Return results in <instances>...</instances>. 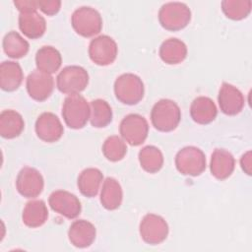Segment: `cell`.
Instances as JSON below:
<instances>
[{
    "label": "cell",
    "mask_w": 252,
    "mask_h": 252,
    "mask_svg": "<svg viewBox=\"0 0 252 252\" xmlns=\"http://www.w3.org/2000/svg\"><path fill=\"white\" fill-rule=\"evenodd\" d=\"M181 119L179 106L170 99H160L151 111V120L154 127L160 132L174 130Z\"/></svg>",
    "instance_id": "6da1fadb"
},
{
    "label": "cell",
    "mask_w": 252,
    "mask_h": 252,
    "mask_svg": "<svg viewBox=\"0 0 252 252\" xmlns=\"http://www.w3.org/2000/svg\"><path fill=\"white\" fill-rule=\"evenodd\" d=\"M91 115V107L81 94L68 95L62 107V116L66 125L72 129L83 128Z\"/></svg>",
    "instance_id": "7a4b0ae2"
},
{
    "label": "cell",
    "mask_w": 252,
    "mask_h": 252,
    "mask_svg": "<svg viewBox=\"0 0 252 252\" xmlns=\"http://www.w3.org/2000/svg\"><path fill=\"white\" fill-rule=\"evenodd\" d=\"M191 12L184 3L169 2L161 6L158 12V21L161 27L167 31H179L190 22Z\"/></svg>",
    "instance_id": "3957f363"
},
{
    "label": "cell",
    "mask_w": 252,
    "mask_h": 252,
    "mask_svg": "<svg viewBox=\"0 0 252 252\" xmlns=\"http://www.w3.org/2000/svg\"><path fill=\"white\" fill-rule=\"evenodd\" d=\"M114 93L119 101L133 105L143 98L144 84L137 75L126 73L116 79L114 83Z\"/></svg>",
    "instance_id": "277c9868"
},
{
    "label": "cell",
    "mask_w": 252,
    "mask_h": 252,
    "mask_svg": "<svg viewBox=\"0 0 252 252\" xmlns=\"http://www.w3.org/2000/svg\"><path fill=\"white\" fill-rule=\"evenodd\" d=\"M72 27L75 32L84 36L91 37L100 32L102 19L100 14L92 7H81L72 15Z\"/></svg>",
    "instance_id": "5b68a950"
},
{
    "label": "cell",
    "mask_w": 252,
    "mask_h": 252,
    "mask_svg": "<svg viewBox=\"0 0 252 252\" xmlns=\"http://www.w3.org/2000/svg\"><path fill=\"white\" fill-rule=\"evenodd\" d=\"M89 84L88 72L80 66H67L57 76L58 90L66 94H77Z\"/></svg>",
    "instance_id": "8992f818"
},
{
    "label": "cell",
    "mask_w": 252,
    "mask_h": 252,
    "mask_svg": "<svg viewBox=\"0 0 252 252\" xmlns=\"http://www.w3.org/2000/svg\"><path fill=\"white\" fill-rule=\"evenodd\" d=\"M177 170L190 176H198L206 169L205 154L196 147L189 146L181 149L175 157Z\"/></svg>",
    "instance_id": "52a82bcc"
},
{
    "label": "cell",
    "mask_w": 252,
    "mask_h": 252,
    "mask_svg": "<svg viewBox=\"0 0 252 252\" xmlns=\"http://www.w3.org/2000/svg\"><path fill=\"white\" fill-rule=\"evenodd\" d=\"M120 134L131 146H139L145 142L149 133L147 120L139 114H129L120 123Z\"/></svg>",
    "instance_id": "ba28073f"
},
{
    "label": "cell",
    "mask_w": 252,
    "mask_h": 252,
    "mask_svg": "<svg viewBox=\"0 0 252 252\" xmlns=\"http://www.w3.org/2000/svg\"><path fill=\"white\" fill-rule=\"evenodd\" d=\"M140 234L146 243L159 244L167 237L168 225L160 216L148 214L140 223Z\"/></svg>",
    "instance_id": "9c48e42d"
},
{
    "label": "cell",
    "mask_w": 252,
    "mask_h": 252,
    "mask_svg": "<svg viewBox=\"0 0 252 252\" xmlns=\"http://www.w3.org/2000/svg\"><path fill=\"white\" fill-rule=\"evenodd\" d=\"M117 52L116 42L108 35H99L94 38L89 46L91 60L100 66L109 65L114 62Z\"/></svg>",
    "instance_id": "30bf717a"
},
{
    "label": "cell",
    "mask_w": 252,
    "mask_h": 252,
    "mask_svg": "<svg viewBox=\"0 0 252 252\" xmlns=\"http://www.w3.org/2000/svg\"><path fill=\"white\" fill-rule=\"evenodd\" d=\"M43 178L40 172L33 167H24L16 179L18 192L26 198H35L43 190Z\"/></svg>",
    "instance_id": "8fae6325"
},
{
    "label": "cell",
    "mask_w": 252,
    "mask_h": 252,
    "mask_svg": "<svg viewBox=\"0 0 252 252\" xmlns=\"http://www.w3.org/2000/svg\"><path fill=\"white\" fill-rule=\"evenodd\" d=\"M49 206L56 213L68 218L75 219L81 213V203L72 193L65 190H56L48 199Z\"/></svg>",
    "instance_id": "7c38bea8"
},
{
    "label": "cell",
    "mask_w": 252,
    "mask_h": 252,
    "mask_svg": "<svg viewBox=\"0 0 252 252\" xmlns=\"http://www.w3.org/2000/svg\"><path fill=\"white\" fill-rule=\"evenodd\" d=\"M54 88L53 78L50 74L40 70H34L27 79V91L32 98L43 101L50 96Z\"/></svg>",
    "instance_id": "4fadbf2b"
},
{
    "label": "cell",
    "mask_w": 252,
    "mask_h": 252,
    "mask_svg": "<svg viewBox=\"0 0 252 252\" xmlns=\"http://www.w3.org/2000/svg\"><path fill=\"white\" fill-rule=\"evenodd\" d=\"M63 132L64 129L59 118L51 112L40 114L35 122V133L44 142L53 143L58 141L62 137Z\"/></svg>",
    "instance_id": "5bb4252c"
},
{
    "label": "cell",
    "mask_w": 252,
    "mask_h": 252,
    "mask_svg": "<svg viewBox=\"0 0 252 252\" xmlns=\"http://www.w3.org/2000/svg\"><path fill=\"white\" fill-rule=\"evenodd\" d=\"M219 104L224 114L236 115L244 106V97L241 92L234 86L222 83L219 93Z\"/></svg>",
    "instance_id": "9a60e30c"
},
{
    "label": "cell",
    "mask_w": 252,
    "mask_h": 252,
    "mask_svg": "<svg viewBox=\"0 0 252 252\" xmlns=\"http://www.w3.org/2000/svg\"><path fill=\"white\" fill-rule=\"evenodd\" d=\"M94 225L85 220H75L68 231L70 242L79 248L89 247L95 239Z\"/></svg>",
    "instance_id": "2e32d148"
},
{
    "label": "cell",
    "mask_w": 252,
    "mask_h": 252,
    "mask_svg": "<svg viewBox=\"0 0 252 252\" xmlns=\"http://www.w3.org/2000/svg\"><path fill=\"white\" fill-rule=\"evenodd\" d=\"M234 164L232 155L223 149H216L212 154L210 168L217 179L223 180L229 177L234 169Z\"/></svg>",
    "instance_id": "e0dca14e"
},
{
    "label": "cell",
    "mask_w": 252,
    "mask_h": 252,
    "mask_svg": "<svg viewBox=\"0 0 252 252\" xmlns=\"http://www.w3.org/2000/svg\"><path fill=\"white\" fill-rule=\"evenodd\" d=\"M19 28L27 37L35 39L45 32L46 23L44 18L36 11L21 13L19 16Z\"/></svg>",
    "instance_id": "ac0fdd59"
},
{
    "label": "cell",
    "mask_w": 252,
    "mask_h": 252,
    "mask_svg": "<svg viewBox=\"0 0 252 252\" xmlns=\"http://www.w3.org/2000/svg\"><path fill=\"white\" fill-rule=\"evenodd\" d=\"M24 74L19 63L4 61L0 66V87L3 91H16L22 84Z\"/></svg>",
    "instance_id": "d6986e66"
},
{
    "label": "cell",
    "mask_w": 252,
    "mask_h": 252,
    "mask_svg": "<svg viewBox=\"0 0 252 252\" xmlns=\"http://www.w3.org/2000/svg\"><path fill=\"white\" fill-rule=\"evenodd\" d=\"M218 110L214 101L207 96L195 98L190 107V115L198 124H209L215 120Z\"/></svg>",
    "instance_id": "ffe728a7"
},
{
    "label": "cell",
    "mask_w": 252,
    "mask_h": 252,
    "mask_svg": "<svg viewBox=\"0 0 252 252\" xmlns=\"http://www.w3.org/2000/svg\"><path fill=\"white\" fill-rule=\"evenodd\" d=\"M25 122L15 110H4L0 114V135L6 139L18 137L24 130Z\"/></svg>",
    "instance_id": "44dd1931"
},
{
    "label": "cell",
    "mask_w": 252,
    "mask_h": 252,
    "mask_svg": "<svg viewBox=\"0 0 252 252\" xmlns=\"http://www.w3.org/2000/svg\"><path fill=\"white\" fill-rule=\"evenodd\" d=\"M159 56L166 64H178L186 58L187 47L178 38H168L161 43Z\"/></svg>",
    "instance_id": "7402d4cb"
},
{
    "label": "cell",
    "mask_w": 252,
    "mask_h": 252,
    "mask_svg": "<svg viewBox=\"0 0 252 252\" xmlns=\"http://www.w3.org/2000/svg\"><path fill=\"white\" fill-rule=\"evenodd\" d=\"M23 222L29 227H38L42 225L47 218L48 211L42 200H32L27 203L23 211Z\"/></svg>",
    "instance_id": "603a6c76"
},
{
    "label": "cell",
    "mask_w": 252,
    "mask_h": 252,
    "mask_svg": "<svg viewBox=\"0 0 252 252\" xmlns=\"http://www.w3.org/2000/svg\"><path fill=\"white\" fill-rule=\"evenodd\" d=\"M103 175L97 168H87L81 172L78 177V187L80 192L89 198L94 197L102 182Z\"/></svg>",
    "instance_id": "cb8c5ba5"
},
{
    "label": "cell",
    "mask_w": 252,
    "mask_h": 252,
    "mask_svg": "<svg viewBox=\"0 0 252 252\" xmlns=\"http://www.w3.org/2000/svg\"><path fill=\"white\" fill-rule=\"evenodd\" d=\"M122 189L117 180L107 177L102 184L100 193V203L106 210H116L122 202Z\"/></svg>",
    "instance_id": "d4e9b609"
},
{
    "label": "cell",
    "mask_w": 252,
    "mask_h": 252,
    "mask_svg": "<svg viewBox=\"0 0 252 252\" xmlns=\"http://www.w3.org/2000/svg\"><path fill=\"white\" fill-rule=\"evenodd\" d=\"M35 63L38 70L48 74L55 73L62 63L61 54L52 46H43L36 52Z\"/></svg>",
    "instance_id": "484cf974"
},
{
    "label": "cell",
    "mask_w": 252,
    "mask_h": 252,
    "mask_svg": "<svg viewBox=\"0 0 252 252\" xmlns=\"http://www.w3.org/2000/svg\"><path fill=\"white\" fill-rule=\"evenodd\" d=\"M139 161L144 170L150 173H156L162 167L163 157L157 147L147 146L140 151Z\"/></svg>",
    "instance_id": "4316f807"
},
{
    "label": "cell",
    "mask_w": 252,
    "mask_h": 252,
    "mask_svg": "<svg viewBox=\"0 0 252 252\" xmlns=\"http://www.w3.org/2000/svg\"><path fill=\"white\" fill-rule=\"evenodd\" d=\"M4 52L11 58H21L29 51V42L17 32H8L3 38Z\"/></svg>",
    "instance_id": "83f0119b"
},
{
    "label": "cell",
    "mask_w": 252,
    "mask_h": 252,
    "mask_svg": "<svg viewBox=\"0 0 252 252\" xmlns=\"http://www.w3.org/2000/svg\"><path fill=\"white\" fill-rule=\"evenodd\" d=\"M112 120V110L110 105L103 99H94L91 102L90 121L92 126L102 128L107 126Z\"/></svg>",
    "instance_id": "f1b7e54d"
},
{
    "label": "cell",
    "mask_w": 252,
    "mask_h": 252,
    "mask_svg": "<svg viewBox=\"0 0 252 252\" xmlns=\"http://www.w3.org/2000/svg\"><path fill=\"white\" fill-rule=\"evenodd\" d=\"M252 2L250 0H224L221 9L224 15L231 20H242L251 12Z\"/></svg>",
    "instance_id": "f546056e"
},
{
    "label": "cell",
    "mask_w": 252,
    "mask_h": 252,
    "mask_svg": "<svg viewBox=\"0 0 252 252\" xmlns=\"http://www.w3.org/2000/svg\"><path fill=\"white\" fill-rule=\"evenodd\" d=\"M102 153L108 160L118 161L125 157L127 147L124 141L118 136H110L103 143Z\"/></svg>",
    "instance_id": "4dcf8cb0"
},
{
    "label": "cell",
    "mask_w": 252,
    "mask_h": 252,
    "mask_svg": "<svg viewBox=\"0 0 252 252\" xmlns=\"http://www.w3.org/2000/svg\"><path fill=\"white\" fill-rule=\"evenodd\" d=\"M61 2L58 0H52V1H47V0H41L38 1V8L46 15L48 16H53L58 13L60 10Z\"/></svg>",
    "instance_id": "1f68e13d"
},
{
    "label": "cell",
    "mask_w": 252,
    "mask_h": 252,
    "mask_svg": "<svg viewBox=\"0 0 252 252\" xmlns=\"http://www.w3.org/2000/svg\"><path fill=\"white\" fill-rule=\"evenodd\" d=\"M14 4L21 13L36 11L38 8V1L34 0H17L14 1Z\"/></svg>",
    "instance_id": "d6a6232c"
},
{
    "label": "cell",
    "mask_w": 252,
    "mask_h": 252,
    "mask_svg": "<svg viewBox=\"0 0 252 252\" xmlns=\"http://www.w3.org/2000/svg\"><path fill=\"white\" fill-rule=\"evenodd\" d=\"M240 164H241V167L242 169L248 174L250 175L251 174V164H252V161H251V152L248 151L246 154H244L240 159Z\"/></svg>",
    "instance_id": "836d02e7"
}]
</instances>
